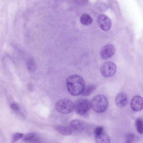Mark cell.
<instances>
[{
  "label": "cell",
  "mask_w": 143,
  "mask_h": 143,
  "mask_svg": "<svg viewBox=\"0 0 143 143\" xmlns=\"http://www.w3.org/2000/svg\"><path fill=\"white\" fill-rule=\"evenodd\" d=\"M91 108L97 113L104 112L106 110L108 105V101L106 97L102 95H96L91 102Z\"/></svg>",
  "instance_id": "obj_2"
},
{
  "label": "cell",
  "mask_w": 143,
  "mask_h": 143,
  "mask_svg": "<svg viewBox=\"0 0 143 143\" xmlns=\"http://www.w3.org/2000/svg\"><path fill=\"white\" fill-rule=\"evenodd\" d=\"M23 134L22 133H14L12 136V143H15L23 137Z\"/></svg>",
  "instance_id": "obj_17"
},
{
  "label": "cell",
  "mask_w": 143,
  "mask_h": 143,
  "mask_svg": "<svg viewBox=\"0 0 143 143\" xmlns=\"http://www.w3.org/2000/svg\"><path fill=\"white\" fill-rule=\"evenodd\" d=\"M115 48L112 45L108 44L104 45L100 51V55L102 59L106 60L112 57L115 53Z\"/></svg>",
  "instance_id": "obj_7"
},
{
  "label": "cell",
  "mask_w": 143,
  "mask_h": 143,
  "mask_svg": "<svg viewBox=\"0 0 143 143\" xmlns=\"http://www.w3.org/2000/svg\"><path fill=\"white\" fill-rule=\"evenodd\" d=\"M95 137L96 143H110L109 136L104 131Z\"/></svg>",
  "instance_id": "obj_12"
},
{
  "label": "cell",
  "mask_w": 143,
  "mask_h": 143,
  "mask_svg": "<svg viewBox=\"0 0 143 143\" xmlns=\"http://www.w3.org/2000/svg\"><path fill=\"white\" fill-rule=\"evenodd\" d=\"M57 110L62 114H67L71 113L74 108V104L71 100L63 99L59 100L55 105Z\"/></svg>",
  "instance_id": "obj_3"
},
{
  "label": "cell",
  "mask_w": 143,
  "mask_h": 143,
  "mask_svg": "<svg viewBox=\"0 0 143 143\" xmlns=\"http://www.w3.org/2000/svg\"><path fill=\"white\" fill-rule=\"evenodd\" d=\"M128 102V99L126 94L123 93H119L115 98V102L117 106L121 108L126 106Z\"/></svg>",
  "instance_id": "obj_9"
},
{
  "label": "cell",
  "mask_w": 143,
  "mask_h": 143,
  "mask_svg": "<svg viewBox=\"0 0 143 143\" xmlns=\"http://www.w3.org/2000/svg\"><path fill=\"white\" fill-rule=\"evenodd\" d=\"M70 125L72 129L78 131H83L86 127V124L84 122L77 119L72 121Z\"/></svg>",
  "instance_id": "obj_10"
},
{
  "label": "cell",
  "mask_w": 143,
  "mask_h": 143,
  "mask_svg": "<svg viewBox=\"0 0 143 143\" xmlns=\"http://www.w3.org/2000/svg\"><path fill=\"white\" fill-rule=\"evenodd\" d=\"M68 90L70 95L78 96L82 94L85 88V82L81 76L74 75L68 78L67 81Z\"/></svg>",
  "instance_id": "obj_1"
},
{
  "label": "cell",
  "mask_w": 143,
  "mask_h": 143,
  "mask_svg": "<svg viewBox=\"0 0 143 143\" xmlns=\"http://www.w3.org/2000/svg\"><path fill=\"white\" fill-rule=\"evenodd\" d=\"M35 134L33 133H30L25 134L23 136V139L25 141L31 140L35 137Z\"/></svg>",
  "instance_id": "obj_18"
},
{
  "label": "cell",
  "mask_w": 143,
  "mask_h": 143,
  "mask_svg": "<svg viewBox=\"0 0 143 143\" xmlns=\"http://www.w3.org/2000/svg\"><path fill=\"white\" fill-rule=\"evenodd\" d=\"M80 22L83 25H90L93 22L92 18L87 14H84L81 17Z\"/></svg>",
  "instance_id": "obj_13"
},
{
  "label": "cell",
  "mask_w": 143,
  "mask_h": 143,
  "mask_svg": "<svg viewBox=\"0 0 143 143\" xmlns=\"http://www.w3.org/2000/svg\"><path fill=\"white\" fill-rule=\"evenodd\" d=\"M27 67L30 72H33L36 69V66L35 61L33 58H30L27 61Z\"/></svg>",
  "instance_id": "obj_15"
},
{
  "label": "cell",
  "mask_w": 143,
  "mask_h": 143,
  "mask_svg": "<svg viewBox=\"0 0 143 143\" xmlns=\"http://www.w3.org/2000/svg\"><path fill=\"white\" fill-rule=\"evenodd\" d=\"M97 22L100 28L104 31L109 30L111 27V21L105 15H100L98 17Z\"/></svg>",
  "instance_id": "obj_6"
},
{
  "label": "cell",
  "mask_w": 143,
  "mask_h": 143,
  "mask_svg": "<svg viewBox=\"0 0 143 143\" xmlns=\"http://www.w3.org/2000/svg\"><path fill=\"white\" fill-rule=\"evenodd\" d=\"M96 88V87L94 85H89L86 88L85 87L82 95L84 97L88 96L91 95L95 90Z\"/></svg>",
  "instance_id": "obj_14"
},
{
  "label": "cell",
  "mask_w": 143,
  "mask_h": 143,
  "mask_svg": "<svg viewBox=\"0 0 143 143\" xmlns=\"http://www.w3.org/2000/svg\"><path fill=\"white\" fill-rule=\"evenodd\" d=\"M117 68L116 64L111 61H107L104 63L100 68V72L105 78L111 77L116 73Z\"/></svg>",
  "instance_id": "obj_4"
},
{
  "label": "cell",
  "mask_w": 143,
  "mask_h": 143,
  "mask_svg": "<svg viewBox=\"0 0 143 143\" xmlns=\"http://www.w3.org/2000/svg\"><path fill=\"white\" fill-rule=\"evenodd\" d=\"M104 131L103 128L101 126L98 127L94 130V133L95 136L99 135Z\"/></svg>",
  "instance_id": "obj_20"
},
{
  "label": "cell",
  "mask_w": 143,
  "mask_h": 143,
  "mask_svg": "<svg viewBox=\"0 0 143 143\" xmlns=\"http://www.w3.org/2000/svg\"><path fill=\"white\" fill-rule=\"evenodd\" d=\"M135 139V135L132 133L127 134L125 143H133Z\"/></svg>",
  "instance_id": "obj_19"
},
{
  "label": "cell",
  "mask_w": 143,
  "mask_h": 143,
  "mask_svg": "<svg viewBox=\"0 0 143 143\" xmlns=\"http://www.w3.org/2000/svg\"><path fill=\"white\" fill-rule=\"evenodd\" d=\"M136 125L137 130L138 133L142 134L143 132V122L141 119L138 118L136 119Z\"/></svg>",
  "instance_id": "obj_16"
},
{
  "label": "cell",
  "mask_w": 143,
  "mask_h": 143,
  "mask_svg": "<svg viewBox=\"0 0 143 143\" xmlns=\"http://www.w3.org/2000/svg\"><path fill=\"white\" fill-rule=\"evenodd\" d=\"M10 106L12 109L14 111H18L20 110V107H19L18 104L16 103H14L12 104Z\"/></svg>",
  "instance_id": "obj_21"
},
{
  "label": "cell",
  "mask_w": 143,
  "mask_h": 143,
  "mask_svg": "<svg viewBox=\"0 0 143 143\" xmlns=\"http://www.w3.org/2000/svg\"><path fill=\"white\" fill-rule=\"evenodd\" d=\"M91 108V102L88 100L81 99L78 100L74 104V108L79 115H83L87 114Z\"/></svg>",
  "instance_id": "obj_5"
},
{
  "label": "cell",
  "mask_w": 143,
  "mask_h": 143,
  "mask_svg": "<svg viewBox=\"0 0 143 143\" xmlns=\"http://www.w3.org/2000/svg\"><path fill=\"white\" fill-rule=\"evenodd\" d=\"M27 88L30 91H32L33 90L34 87L33 84L31 83H28L27 85Z\"/></svg>",
  "instance_id": "obj_22"
},
{
  "label": "cell",
  "mask_w": 143,
  "mask_h": 143,
  "mask_svg": "<svg viewBox=\"0 0 143 143\" xmlns=\"http://www.w3.org/2000/svg\"><path fill=\"white\" fill-rule=\"evenodd\" d=\"M55 128L58 133L63 135H69L72 133L71 128L68 126L57 125L55 127Z\"/></svg>",
  "instance_id": "obj_11"
},
{
  "label": "cell",
  "mask_w": 143,
  "mask_h": 143,
  "mask_svg": "<svg viewBox=\"0 0 143 143\" xmlns=\"http://www.w3.org/2000/svg\"><path fill=\"white\" fill-rule=\"evenodd\" d=\"M143 102L142 97L138 95L134 96L132 99L130 103L131 109L134 112L140 111L143 109Z\"/></svg>",
  "instance_id": "obj_8"
}]
</instances>
